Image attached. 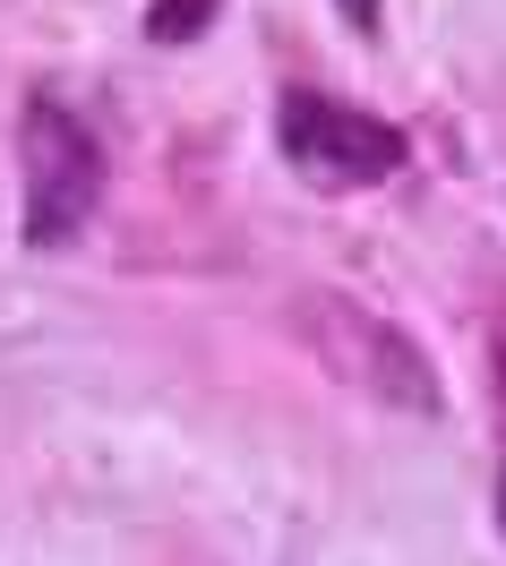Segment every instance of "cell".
Here are the masks:
<instances>
[{
    "label": "cell",
    "instance_id": "obj_1",
    "mask_svg": "<svg viewBox=\"0 0 506 566\" xmlns=\"http://www.w3.org/2000/svg\"><path fill=\"white\" fill-rule=\"evenodd\" d=\"M292 318H301V335H309V353H318L352 395L396 403V412H412V421L446 412V387H438L430 353H421L396 318H378L369 301H352V292H301Z\"/></svg>",
    "mask_w": 506,
    "mask_h": 566
},
{
    "label": "cell",
    "instance_id": "obj_2",
    "mask_svg": "<svg viewBox=\"0 0 506 566\" xmlns=\"http://www.w3.org/2000/svg\"><path fill=\"white\" fill-rule=\"evenodd\" d=\"M18 164H27V214H18L27 249L77 241V223L104 198V146H95V129L61 95H27V112H18Z\"/></svg>",
    "mask_w": 506,
    "mask_h": 566
},
{
    "label": "cell",
    "instance_id": "obj_3",
    "mask_svg": "<svg viewBox=\"0 0 506 566\" xmlns=\"http://www.w3.org/2000/svg\"><path fill=\"white\" fill-rule=\"evenodd\" d=\"M275 146H284L318 189H369V180L403 172V155H412V138H403L396 120L344 104V95H284Z\"/></svg>",
    "mask_w": 506,
    "mask_h": 566
},
{
    "label": "cell",
    "instance_id": "obj_4",
    "mask_svg": "<svg viewBox=\"0 0 506 566\" xmlns=\"http://www.w3.org/2000/svg\"><path fill=\"white\" fill-rule=\"evenodd\" d=\"M215 9H223V0H155V9H146V35H155V43H189Z\"/></svg>",
    "mask_w": 506,
    "mask_h": 566
},
{
    "label": "cell",
    "instance_id": "obj_5",
    "mask_svg": "<svg viewBox=\"0 0 506 566\" xmlns=\"http://www.w3.org/2000/svg\"><path fill=\"white\" fill-rule=\"evenodd\" d=\"M335 9H344L352 27H378V18H387V0H335Z\"/></svg>",
    "mask_w": 506,
    "mask_h": 566
},
{
    "label": "cell",
    "instance_id": "obj_6",
    "mask_svg": "<svg viewBox=\"0 0 506 566\" xmlns=\"http://www.w3.org/2000/svg\"><path fill=\"white\" fill-rule=\"evenodd\" d=\"M498 524H506V481H498Z\"/></svg>",
    "mask_w": 506,
    "mask_h": 566
}]
</instances>
